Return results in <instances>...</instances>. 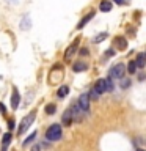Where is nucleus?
Returning <instances> with one entry per match:
<instances>
[{"instance_id": "nucleus-1", "label": "nucleus", "mask_w": 146, "mask_h": 151, "mask_svg": "<svg viewBox=\"0 0 146 151\" xmlns=\"http://www.w3.org/2000/svg\"><path fill=\"white\" fill-rule=\"evenodd\" d=\"M61 135H63V131H61V124H58V123H54V124L49 126V129L46 131V139L50 140V142L60 140Z\"/></svg>"}, {"instance_id": "nucleus-2", "label": "nucleus", "mask_w": 146, "mask_h": 151, "mask_svg": "<svg viewBox=\"0 0 146 151\" xmlns=\"http://www.w3.org/2000/svg\"><path fill=\"white\" fill-rule=\"evenodd\" d=\"M35 118H36V112H35V110L30 112L27 116H24V118H22V121H21V126H19V129H17V134H19V135L25 134L27 129H28V127H30V126L33 124Z\"/></svg>"}, {"instance_id": "nucleus-3", "label": "nucleus", "mask_w": 146, "mask_h": 151, "mask_svg": "<svg viewBox=\"0 0 146 151\" xmlns=\"http://www.w3.org/2000/svg\"><path fill=\"white\" fill-rule=\"evenodd\" d=\"M124 74H126V66H124V63H118V65H115V66H112L110 68V71H108V79H121L122 80V77H124Z\"/></svg>"}, {"instance_id": "nucleus-4", "label": "nucleus", "mask_w": 146, "mask_h": 151, "mask_svg": "<svg viewBox=\"0 0 146 151\" xmlns=\"http://www.w3.org/2000/svg\"><path fill=\"white\" fill-rule=\"evenodd\" d=\"M77 106L83 110V113H88L89 112V99H88V94L87 93H83V94H80V96H79Z\"/></svg>"}, {"instance_id": "nucleus-5", "label": "nucleus", "mask_w": 146, "mask_h": 151, "mask_svg": "<svg viewBox=\"0 0 146 151\" xmlns=\"http://www.w3.org/2000/svg\"><path fill=\"white\" fill-rule=\"evenodd\" d=\"M77 46H79V38H75V41L71 44L68 49H66V52H64V61L68 63V61L71 60V57H72L74 54H75V49H77Z\"/></svg>"}, {"instance_id": "nucleus-6", "label": "nucleus", "mask_w": 146, "mask_h": 151, "mask_svg": "<svg viewBox=\"0 0 146 151\" xmlns=\"http://www.w3.org/2000/svg\"><path fill=\"white\" fill-rule=\"evenodd\" d=\"M69 110H71V115H72V120H75V121H82V118H83V110L77 106V104H74V106L71 107Z\"/></svg>"}, {"instance_id": "nucleus-7", "label": "nucleus", "mask_w": 146, "mask_h": 151, "mask_svg": "<svg viewBox=\"0 0 146 151\" xmlns=\"http://www.w3.org/2000/svg\"><path fill=\"white\" fill-rule=\"evenodd\" d=\"M19 102H21V96H19L17 88L14 87L13 88V93H11V107H13V110H16V109L19 107Z\"/></svg>"}, {"instance_id": "nucleus-8", "label": "nucleus", "mask_w": 146, "mask_h": 151, "mask_svg": "<svg viewBox=\"0 0 146 151\" xmlns=\"http://www.w3.org/2000/svg\"><path fill=\"white\" fill-rule=\"evenodd\" d=\"M94 91H96L97 94H102V93H105L107 91V88H105V79H99L96 83H94Z\"/></svg>"}, {"instance_id": "nucleus-9", "label": "nucleus", "mask_w": 146, "mask_h": 151, "mask_svg": "<svg viewBox=\"0 0 146 151\" xmlns=\"http://www.w3.org/2000/svg\"><path fill=\"white\" fill-rule=\"evenodd\" d=\"M87 69H88V63H85V61H75L72 65L74 73H82V71H87Z\"/></svg>"}, {"instance_id": "nucleus-10", "label": "nucleus", "mask_w": 146, "mask_h": 151, "mask_svg": "<svg viewBox=\"0 0 146 151\" xmlns=\"http://www.w3.org/2000/svg\"><path fill=\"white\" fill-rule=\"evenodd\" d=\"M94 14H96V13H94V11H89V13L87 14V16H85V17L82 19V21H80V22L77 24V28H79V30H80V28H83V27L87 25V24H88L89 21H91V19L94 17Z\"/></svg>"}, {"instance_id": "nucleus-11", "label": "nucleus", "mask_w": 146, "mask_h": 151, "mask_svg": "<svg viewBox=\"0 0 146 151\" xmlns=\"http://www.w3.org/2000/svg\"><path fill=\"white\" fill-rule=\"evenodd\" d=\"M72 115H71V110L68 109L64 113H63V118H61V123H63V126H71V123H72Z\"/></svg>"}, {"instance_id": "nucleus-12", "label": "nucleus", "mask_w": 146, "mask_h": 151, "mask_svg": "<svg viewBox=\"0 0 146 151\" xmlns=\"http://www.w3.org/2000/svg\"><path fill=\"white\" fill-rule=\"evenodd\" d=\"M99 9H101L102 13H108L112 9V2L110 0H102L101 5H99Z\"/></svg>"}, {"instance_id": "nucleus-13", "label": "nucleus", "mask_w": 146, "mask_h": 151, "mask_svg": "<svg viewBox=\"0 0 146 151\" xmlns=\"http://www.w3.org/2000/svg\"><path fill=\"white\" fill-rule=\"evenodd\" d=\"M135 65H137V68H143V66H145V54H143V52H140V54L137 55Z\"/></svg>"}, {"instance_id": "nucleus-14", "label": "nucleus", "mask_w": 146, "mask_h": 151, "mask_svg": "<svg viewBox=\"0 0 146 151\" xmlns=\"http://www.w3.org/2000/svg\"><path fill=\"white\" fill-rule=\"evenodd\" d=\"M107 36H108V33H107V32H102V33H99V35H96V36L93 38V42H94V44H97V42H102Z\"/></svg>"}, {"instance_id": "nucleus-15", "label": "nucleus", "mask_w": 146, "mask_h": 151, "mask_svg": "<svg viewBox=\"0 0 146 151\" xmlns=\"http://www.w3.org/2000/svg\"><path fill=\"white\" fill-rule=\"evenodd\" d=\"M68 93H69V87H66V85H63V87H60V88H58V91H57V94H58V98H64Z\"/></svg>"}, {"instance_id": "nucleus-16", "label": "nucleus", "mask_w": 146, "mask_h": 151, "mask_svg": "<svg viewBox=\"0 0 146 151\" xmlns=\"http://www.w3.org/2000/svg\"><path fill=\"white\" fill-rule=\"evenodd\" d=\"M115 42H116L118 47H121V49H126V47H127V41L124 40V38H120V36H118L116 40H115Z\"/></svg>"}, {"instance_id": "nucleus-17", "label": "nucleus", "mask_w": 146, "mask_h": 151, "mask_svg": "<svg viewBox=\"0 0 146 151\" xmlns=\"http://www.w3.org/2000/svg\"><path fill=\"white\" fill-rule=\"evenodd\" d=\"M21 28H22V30H28V28H30V17H28V16H25V17H24V21L21 22Z\"/></svg>"}, {"instance_id": "nucleus-18", "label": "nucleus", "mask_w": 146, "mask_h": 151, "mask_svg": "<svg viewBox=\"0 0 146 151\" xmlns=\"http://www.w3.org/2000/svg\"><path fill=\"white\" fill-rule=\"evenodd\" d=\"M9 142H11V134H9V132H6V134L3 135V140H2V146H3V150L6 148V145H9Z\"/></svg>"}, {"instance_id": "nucleus-19", "label": "nucleus", "mask_w": 146, "mask_h": 151, "mask_svg": "<svg viewBox=\"0 0 146 151\" xmlns=\"http://www.w3.org/2000/svg\"><path fill=\"white\" fill-rule=\"evenodd\" d=\"M44 110H46V113H47V115H54V113H55V110H57V107H55V104H47Z\"/></svg>"}, {"instance_id": "nucleus-20", "label": "nucleus", "mask_w": 146, "mask_h": 151, "mask_svg": "<svg viewBox=\"0 0 146 151\" xmlns=\"http://www.w3.org/2000/svg\"><path fill=\"white\" fill-rule=\"evenodd\" d=\"M35 137H36V131H33V134H30L25 140H24V146H28V145H30L31 142L35 140Z\"/></svg>"}, {"instance_id": "nucleus-21", "label": "nucleus", "mask_w": 146, "mask_h": 151, "mask_svg": "<svg viewBox=\"0 0 146 151\" xmlns=\"http://www.w3.org/2000/svg\"><path fill=\"white\" fill-rule=\"evenodd\" d=\"M127 71H129V74H135L137 65H135V61H134V60H130V61H129V65H127Z\"/></svg>"}, {"instance_id": "nucleus-22", "label": "nucleus", "mask_w": 146, "mask_h": 151, "mask_svg": "<svg viewBox=\"0 0 146 151\" xmlns=\"http://www.w3.org/2000/svg\"><path fill=\"white\" fill-rule=\"evenodd\" d=\"M105 88H107V91H113V80L112 79H105Z\"/></svg>"}, {"instance_id": "nucleus-23", "label": "nucleus", "mask_w": 146, "mask_h": 151, "mask_svg": "<svg viewBox=\"0 0 146 151\" xmlns=\"http://www.w3.org/2000/svg\"><path fill=\"white\" fill-rule=\"evenodd\" d=\"M97 98H99V94H97L96 91H94V90H91V93L88 94V99H89V101H96Z\"/></svg>"}, {"instance_id": "nucleus-24", "label": "nucleus", "mask_w": 146, "mask_h": 151, "mask_svg": "<svg viewBox=\"0 0 146 151\" xmlns=\"http://www.w3.org/2000/svg\"><path fill=\"white\" fill-rule=\"evenodd\" d=\"M129 85H130V80L124 79V80H122V82H121V88H127V87H129Z\"/></svg>"}, {"instance_id": "nucleus-25", "label": "nucleus", "mask_w": 146, "mask_h": 151, "mask_svg": "<svg viewBox=\"0 0 146 151\" xmlns=\"http://www.w3.org/2000/svg\"><path fill=\"white\" fill-rule=\"evenodd\" d=\"M113 55H115V50H113V49H108L105 52V57H113Z\"/></svg>"}, {"instance_id": "nucleus-26", "label": "nucleus", "mask_w": 146, "mask_h": 151, "mask_svg": "<svg viewBox=\"0 0 146 151\" xmlns=\"http://www.w3.org/2000/svg\"><path fill=\"white\" fill-rule=\"evenodd\" d=\"M8 124H9V126H8V129H9V131H11V129H14V120H13V118L8 121Z\"/></svg>"}, {"instance_id": "nucleus-27", "label": "nucleus", "mask_w": 146, "mask_h": 151, "mask_svg": "<svg viewBox=\"0 0 146 151\" xmlns=\"http://www.w3.org/2000/svg\"><path fill=\"white\" fill-rule=\"evenodd\" d=\"M80 55H88V49H87V47H82V49H80Z\"/></svg>"}, {"instance_id": "nucleus-28", "label": "nucleus", "mask_w": 146, "mask_h": 151, "mask_svg": "<svg viewBox=\"0 0 146 151\" xmlns=\"http://www.w3.org/2000/svg\"><path fill=\"white\" fill-rule=\"evenodd\" d=\"M0 112H2V113H5V112H6V109H5V106H3L2 102H0Z\"/></svg>"}, {"instance_id": "nucleus-29", "label": "nucleus", "mask_w": 146, "mask_h": 151, "mask_svg": "<svg viewBox=\"0 0 146 151\" xmlns=\"http://www.w3.org/2000/svg\"><path fill=\"white\" fill-rule=\"evenodd\" d=\"M115 3H118V5H124L126 0H115Z\"/></svg>"}, {"instance_id": "nucleus-30", "label": "nucleus", "mask_w": 146, "mask_h": 151, "mask_svg": "<svg viewBox=\"0 0 146 151\" xmlns=\"http://www.w3.org/2000/svg\"><path fill=\"white\" fill-rule=\"evenodd\" d=\"M31 151H41V150H39V146H33Z\"/></svg>"}, {"instance_id": "nucleus-31", "label": "nucleus", "mask_w": 146, "mask_h": 151, "mask_svg": "<svg viewBox=\"0 0 146 151\" xmlns=\"http://www.w3.org/2000/svg\"><path fill=\"white\" fill-rule=\"evenodd\" d=\"M137 151H145V150H141V148H140V150H137Z\"/></svg>"}]
</instances>
